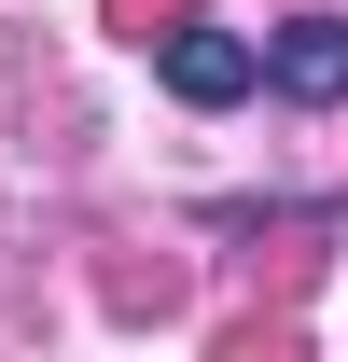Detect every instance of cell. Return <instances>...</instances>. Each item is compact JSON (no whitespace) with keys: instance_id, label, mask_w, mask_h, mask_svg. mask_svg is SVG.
<instances>
[{"instance_id":"cell-1","label":"cell","mask_w":348,"mask_h":362,"mask_svg":"<svg viewBox=\"0 0 348 362\" xmlns=\"http://www.w3.org/2000/svg\"><path fill=\"white\" fill-rule=\"evenodd\" d=\"M265 84L293 98V112H335V98H348V14H293V28H265Z\"/></svg>"},{"instance_id":"cell-2","label":"cell","mask_w":348,"mask_h":362,"mask_svg":"<svg viewBox=\"0 0 348 362\" xmlns=\"http://www.w3.org/2000/svg\"><path fill=\"white\" fill-rule=\"evenodd\" d=\"M251 84H265L251 28H181L168 42V98H195V112H223V98H251Z\"/></svg>"}]
</instances>
